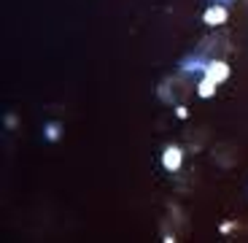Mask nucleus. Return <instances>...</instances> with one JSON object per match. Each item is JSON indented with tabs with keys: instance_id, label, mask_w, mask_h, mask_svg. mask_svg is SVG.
Listing matches in <instances>:
<instances>
[{
	"instance_id": "9b49d317",
	"label": "nucleus",
	"mask_w": 248,
	"mask_h": 243,
	"mask_svg": "<svg viewBox=\"0 0 248 243\" xmlns=\"http://www.w3.org/2000/svg\"><path fill=\"white\" fill-rule=\"evenodd\" d=\"M213 3H218V6H227V3H232V0H213Z\"/></svg>"
},
{
	"instance_id": "20e7f679",
	"label": "nucleus",
	"mask_w": 248,
	"mask_h": 243,
	"mask_svg": "<svg viewBox=\"0 0 248 243\" xmlns=\"http://www.w3.org/2000/svg\"><path fill=\"white\" fill-rule=\"evenodd\" d=\"M230 65H227V60H211V63L205 65V70H202V76L205 79H211V81H216V84H224V81L230 79Z\"/></svg>"
},
{
	"instance_id": "0eeeda50",
	"label": "nucleus",
	"mask_w": 248,
	"mask_h": 243,
	"mask_svg": "<svg viewBox=\"0 0 248 243\" xmlns=\"http://www.w3.org/2000/svg\"><path fill=\"white\" fill-rule=\"evenodd\" d=\"M194 87H197V95H200V97H213V95H216V87H218V84L202 76V79L194 84Z\"/></svg>"
},
{
	"instance_id": "9d476101",
	"label": "nucleus",
	"mask_w": 248,
	"mask_h": 243,
	"mask_svg": "<svg viewBox=\"0 0 248 243\" xmlns=\"http://www.w3.org/2000/svg\"><path fill=\"white\" fill-rule=\"evenodd\" d=\"M175 113H178L181 119H186V116H189V111H186V106H175Z\"/></svg>"
},
{
	"instance_id": "f257e3e1",
	"label": "nucleus",
	"mask_w": 248,
	"mask_h": 243,
	"mask_svg": "<svg viewBox=\"0 0 248 243\" xmlns=\"http://www.w3.org/2000/svg\"><path fill=\"white\" fill-rule=\"evenodd\" d=\"M156 95H159L165 103H170V106H184L186 97L192 95V84H189V79L184 76H170V79H165L156 87Z\"/></svg>"
},
{
	"instance_id": "39448f33",
	"label": "nucleus",
	"mask_w": 248,
	"mask_h": 243,
	"mask_svg": "<svg viewBox=\"0 0 248 243\" xmlns=\"http://www.w3.org/2000/svg\"><path fill=\"white\" fill-rule=\"evenodd\" d=\"M227 6H218V3H211V6L205 8V14H202V22L208 27H221L224 22H227Z\"/></svg>"
},
{
	"instance_id": "1a4fd4ad",
	"label": "nucleus",
	"mask_w": 248,
	"mask_h": 243,
	"mask_svg": "<svg viewBox=\"0 0 248 243\" xmlns=\"http://www.w3.org/2000/svg\"><path fill=\"white\" fill-rule=\"evenodd\" d=\"M3 122H6V125L11 127V130H14V127H16V125H19V119H16V113H8V116L3 119Z\"/></svg>"
},
{
	"instance_id": "6e6552de",
	"label": "nucleus",
	"mask_w": 248,
	"mask_h": 243,
	"mask_svg": "<svg viewBox=\"0 0 248 243\" xmlns=\"http://www.w3.org/2000/svg\"><path fill=\"white\" fill-rule=\"evenodd\" d=\"M44 135H46V141H57V138L62 135V127L57 125V122H51V125L44 127Z\"/></svg>"
},
{
	"instance_id": "7ed1b4c3",
	"label": "nucleus",
	"mask_w": 248,
	"mask_h": 243,
	"mask_svg": "<svg viewBox=\"0 0 248 243\" xmlns=\"http://www.w3.org/2000/svg\"><path fill=\"white\" fill-rule=\"evenodd\" d=\"M162 165H165V170H170V173H178L181 165H184V146L170 144L168 149L162 151Z\"/></svg>"
},
{
	"instance_id": "f03ea898",
	"label": "nucleus",
	"mask_w": 248,
	"mask_h": 243,
	"mask_svg": "<svg viewBox=\"0 0 248 243\" xmlns=\"http://www.w3.org/2000/svg\"><path fill=\"white\" fill-rule=\"evenodd\" d=\"M227 49H230L227 35H224V32H213V35H205L202 41H200V46L194 49V54H200L202 60L211 63V60H224Z\"/></svg>"
},
{
	"instance_id": "423d86ee",
	"label": "nucleus",
	"mask_w": 248,
	"mask_h": 243,
	"mask_svg": "<svg viewBox=\"0 0 248 243\" xmlns=\"http://www.w3.org/2000/svg\"><path fill=\"white\" fill-rule=\"evenodd\" d=\"M213 160H216V165H221V168H232L237 162V151L232 144H218L216 149H213Z\"/></svg>"
}]
</instances>
